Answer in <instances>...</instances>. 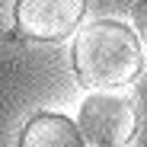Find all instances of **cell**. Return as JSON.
Segmentation results:
<instances>
[{
  "mask_svg": "<svg viewBox=\"0 0 147 147\" xmlns=\"http://www.w3.org/2000/svg\"><path fill=\"white\" fill-rule=\"evenodd\" d=\"M86 0H16V32L35 42H61L80 26Z\"/></svg>",
  "mask_w": 147,
  "mask_h": 147,
  "instance_id": "3",
  "label": "cell"
},
{
  "mask_svg": "<svg viewBox=\"0 0 147 147\" xmlns=\"http://www.w3.org/2000/svg\"><path fill=\"white\" fill-rule=\"evenodd\" d=\"M19 147H83V134L70 118L42 112L29 118V125L19 134Z\"/></svg>",
  "mask_w": 147,
  "mask_h": 147,
  "instance_id": "4",
  "label": "cell"
},
{
  "mask_svg": "<svg viewBox=\"0 0 147 147\" xmlns=\"http://www.w3.org/2000/svg\"><path fill=\"white\" fill-rule=\"evenodd\" d=\"M144 67L138 35L115 19H96L74 42V70L83 86L115 90L134 83Z\"/></svg>",
  "mask_w": 147,
  "mask_h": 147,
  "instance_id": "1",
  "label": "cell"
},
{
  "mask_svg": "<svg viewBox=\"0 0 147 147\" xmlns=\"http://www.w3.org/2000/svg\"><path fill=\"white\" fill-rule=\"evenodd\" d=\"M131 22H134V35H138L141 48L147 51V0H138L131 7Z\"/></svg>",
  "mask_w": 147,
  "mask_h": 147,
  "instance_id": "5",
  "label": "cell"
},
{
  "mask_svg": "<svg viewBox=\"0 0 147 147\" xmlns=\"http://www.w3.org/2000/svg\"><path fill=\"white\" fill-rule=\"evenodd\" d=\"M77 128L96 147H125L138 131L134 99L121 90H96L80 106Z\"/></svg>",
  "mask_w": 147,
  "mask_h": 147,
  "instance_id": "2",
  "label": "cell"
}]
</instances>
